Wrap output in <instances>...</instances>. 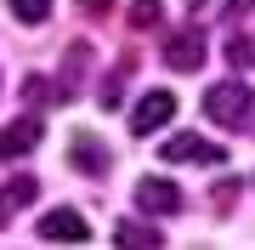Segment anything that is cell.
Masks as SVG:
<instances>
[{
    "mask_svg": "<svg viewBox=\"0 0 255 250\" xmlns=\"http://www.w3.org/2000/svg\"><path fill=\"white\" fill-rule=\"evenodd\" d=\"M210 199H216V205H221V211H227V205L238 199V176H233V182H216V194H210Z\"/></svg>",
    "mask_w": 255,
    "mask_h": 250,
    "instance_id": "14",
    "label": "cell"
},
{
    "mask_svg": "<svg viewBox=\"0 0 255 250\" xmlns=\"http://www.w3.org/2000/svg\"><path fill=\"white\" fill-rule=\"evenodd\" d=\"M40 239L85 245V239H91V228H85V216H80V211H51V216H40Z\"/></svg>",
    "mask_w": 255,
    "mask_h": 250,
    "instance_id": "7",
    "label": "cell"
},
{
    "mask_svg": "<svg viewBox=\"0 0 255 250\" xmlns=\"http://www.w3.org/2000/svg\"><path fill=\"white\" fill-rule=\"evenodd\" d=\"M204 114H210L216 125H227V131H250L255 97H250L244 80H221V85H210V91H204Z\"/></svg>",
    "mask_w": 255,
    "mask_h": 250,
    "instance_id": "1",
    "label": "cell"
},
{
    "mask_svg": "<svg viewBox=\"0 0 255 250\" xmlns=\"http://www.w3.org/2000/svg\"><path fill=\"white\" fill-rule=\"evenodd\" d=\"M46 137V125H40V114H23V120H11L6 131H0V159H23L34 142Z\"/></svg>",
    "mask_w": 255,
    "mask_h": 250,
    "instance_id": "6",
    "label": "cell"
},
{
    "mask_svg": "<svg viewBox=\"0 0 255 250\" xmlns=\"http://www.w3.org/2000/svg\"><path fill=\"white\" fill-rule=\"evenodd\" d=\"M170 114H176V97L170 91H147L136 108H130V131H136V137H153V131L170 125Z\"/></svg>",
    "mask_w": 255,
    "mask_h": 250,
    "instance_id": "3",
    "label": "cell"
},
{
    "mask_svg": "<svg viewBox=\"0 0 255 250\" xmlns=\"http://www.w3.org/2000/svg\"><path fill=\"white\" fill-rule=\"evenodd\" d=\"M136 205L147 216H176V211H182V188L164 182V176H142V182H136Z\"/></svg>",
    "mask_w": 255,
    "mask_h": 250,
    "instance_id": "4",
    "label": "cell"
},
{
    "mask_svg": "<svg viewBox=\"0 0 255 250\" xmlns=\"http://www.w3.org/2000/svg\"><path fill=\"white\" fill-rule=\"evenodd\" d=\"M34 194H40V182H34V176H17V182H6V188H0V222H11V216H23Z\"/></svg>",
    "mask_w": 255,
    "mask_h": 250,
    "instance_id": "8",
    "label": "cell"
},
{
    "mask_svg": "<svg viewBox=\"0 0 255 250\" xmlns=\"http://www.w3.org/2000/svg\"><path fill=\"white\" fill-rule=\"evenodd\" d=\"M164 159H170V165H221L227 154H221L216 142L187 137V131H182V137H170V142H164Z\"/></svg>",
    "mask_w": 255,
    "mask_h": 250,
    "instance_id": "5",
    "label": "cell"
},
{
    "mask_svg": "<svg viewBox=\"0 0 255 250\" xmlns=\"http://www.w3.org/2000/svg\"><path fill=\"white\" fill-rule=\"evenodd\" d=\"M159 23V0H130V28H153Z\"/></svg>",
    "mask_w": 255,
    "mask_h": 250,
    "instance_id": "13",
    "label": "cell"
},
{
    "mask_svg": "<svg viewBox=\"0 0 255 250\" xmlns=\"http://www.w3.org/2000/svg\"><path fill=\"white\" fill-rule=\"evenodd\" d=\"M11 17L17 23H46L51 17V0H11Z\"/></svg>",
    "mask_w": 255,
    "mask_h": 250,
    "instance_id": "11",
    "label": "cell"
},
{
    "mask_svg": "<svg viewBox=\"0 0 255 250\" xmlns=\"http://www.w3.org/2000/svg\"><path fill=\"white\" fill-rule=\"evenodd\" d=\"M227 63H233V68H250V63H255L250 34H227Z\"/></svg>",
    "mask_w": 255,
    "mask_h": 250,
    "instance_id": "12",
    "label": "cell"
},
{
    "mask_svg": "<svg viewBox=\"0 0 255 250\" xmlns=\"http://www.w3.org/2000/svg\"><path fill=\"white\" fill-rule=\"evenodd\" d=\"M164 68H176V74L204 68V34L199 28H176V34L164 40Z\"/></svg>",
    "mask_w": 255,
    "mask_h": 250,
    "instance_id": "2",
    "label": "cell"
},
{
    "mask_svg": "<svg viewBox=\"0 0 255 250\" xmlns=\"http://www.w3.org/2000/svg\"><path fill=\"white\" fill-rule=\"evenodd\" d=\"M114 239H119V245H130V250H159V245H164L147 222H119V233H114Z\"/></svg>",
    "mask_w": 255,
    "mask_h": 250,
    "instance_id": "10",
    "label": "cell"
},
{
    "mask_svg": "<svg viewBox=\"0 0 255 250\" xmlns=\"http://www.w3.org/2000/svg\"><path fill=\"white\" fill-rule=\"evenodd\" d=\"M74 171H85V176H102L108 171V148L91 137H74Z\"/></svg>",
    "mask_w": 255,
    "mask_h": 250,
    "instance_id": "9",
    "label": "cell"
},
{
    "mask_svg": "<svg viewBox=\"0 0 255 250\" xmlns=\"http://www.w3.org/2000/svg\"><path fill=\"white\" fill-rule=\"evenodd\" d=\"M250 6H255V0H233V6H227V17H244Z\"/></svg>",
    "mask_w": 255,
    "mask_h": 250,
    "instance_id": "15",
    "label": "cell"
},
{
    "mask_svg": "<svg viewBox=\"0 0 255 250\" xmlns=\"http://www.w3.org/2000/svg\"><path fill=\"white\" fill-rule=\"evenodd\" d=\"M80 6H85V11H108L114 0H80Z\"/></svg>",
    "mask_w": 255,
    "mask_h": 250,
    "instance_id": "16",
    "label": "cell"
}]
</instances>
